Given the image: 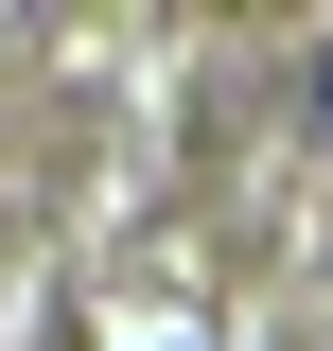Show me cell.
Masks as SVG:
<instances>
[{"label": "cell", "mask_w": 333, "mask_h": 351, "mask_svg": "<svg viewBox=\"0 0 333 351\" xmlns=\"http://www.w3.org/2000/svg\"><path fill=\"white\" fill-rule=\"evenodd\" d=\"M298 106H316V123H333V36H316V71H298Z\"/></svg>", "instance_id": "6da1fadb"}]
</instances>
